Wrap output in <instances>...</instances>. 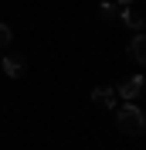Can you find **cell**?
<instances>
[{
    "instance_id": "cell-1",
    "label": "cell",
    "mask_w": 146,
    "mask_h": 150,
    "mask_svg": "<svg viewBox=\"0 0 146 150\" xmlns=\"http://www.w3.org/2000/svg\"><path fill=\"white\" fill-rule=\"evenodd\" d=\"M116 126L126 137H139V133H146V112L139 106H133V103L116 106Z\"/></svg>"
},
{
    "instance_id": "cell-2",
    "label": "cell",
    "mask_w": 146,
    "mask_h": 150,
    "mask_svg": "<svg viewBox=\"0 0 146 150\" xmlns=\"http://www.w3.org/2000/svg\"><path fill=\"white\" fill-rule=\"evenodd\" d=\"M0 65H4L7 79H20V75L27 72V58H24V55H4V58H0Z\"/></svg>"
},
{
    "instance_id": "cell-3",
    "label": "cell",
    "mask_w": 146,
    "mask_h": 150,
    "mask_svg": "<svg viewBox=\"0 0 146 150\" xmlns=\"http://www.w3.org/2000/svg\"><path fill=\"white\" fill-rule=\"evenodd\" d=\"M143 85H146V79H143V75H133L129 82H122V85L116 89V96H119V99H126V103H133V99L143 92Z\"/></svg>"
},
{
    "instance_id": "cell-4",
    "label": "cell",
    "mask_w": 146,
    "mask_h": 150,
    "mask_svg": "<svg viewBox=\"0 0 146 150\" xmlns=\"http://www.w3.org/2000/svg\"><path fill=\"white\" fill-rule=\"evenodd\" d=\"M92 103L105 106V109H116V106H119V96H116V89H109V85H99V89H92Z\"/></svg>"
},
{
    "instance_id": "cell-5",
    "label": "cell",
    "mask_w": 146,
    "mask_h": 150,
    "mask_svg": "<svg viewBox=\"0 0 146 150\" xmlns=\"http://www.w3.org/2000/svg\"><path fill=\"white\" fill-rule=\"evenodd\" d=\"M119 17H122V24H126L129 31H146V17L139 14V10H133V7H122V14H119Z\"/></svg>"
},
{
    "instance_id": "cell-6",
    "label": "cell",
    "mask_w": 146,
    "mask_h": 150,
    "mask_svg": "<svg viewBox=\"0 0 146 150\" xmlns=\"http://www.w3.org/2000/svg\"><path fill=\"white\" fill-rule=\"evenodd\" d=\"M129 55H133V62L146 65V34H143V31L133 34V41H129Z\"/></svg>"
},
{
    "instance_id": "cell-7",
    "label": "cell",
    "mask_w": 146,
    "mask_h": 150,
    "mask_svg": "<svg viewBox=\"0 0 146 150\" xmlns=\"http://www.w3.org/2000/svg\"><path fill=\"white\" fill-rule=\"evenodd\" d=\"M119 14H122V7H119V4H112V0L99 4V17H102V21H119Z\"/></svg>"
},
{
    "instance_id": "cell-8",
    "label": "cell",
    "mask_w": 146,
    "mask_h": 150,
    "mask_svg": "<svg viewBox=\"0 0 146 150\" xmlns=\"http://www.w3.org/2000/svg\"><path fill=\"white\" fill-rule=\"evenodd\" d=\"M10 38H14L10 24H4V21H0V48H4V45H10Z\"/></svg>"
},
{
    "instance_id": "cell-9",
    "label": "cell",
    "mask_w": 146,
    "mask_h": 150,
    "mask_svg": "<svg viewBox=\"0 0 146 150\" xmlns=\"http://www.w3.org/2000/svg\"><path fill=\"white\" fill-rule=\"evenodd\" d=\"M116 4H119V7H129V4H133V0H116Z\"/></svg>"
},
{
    "instance_id": "cell-10",
    "label": "cell",
    "mask_w": 146,
    "mask_h": 150,
    "mask_svg": "<svg viewBox=\"0 0 146 150\" xmlns=\"http://www.w3.org/2000/svg\"><path fill=\"white\" fill-rule=\"evenodd\" d=\"M0 58H4V55H0Z\"/></svg>"
}]
</instances>
